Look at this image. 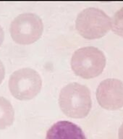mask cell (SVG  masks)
<instances>
[{
  "instance_id": "8",
  "label": "cell",
  "mask_w": 123,
  "mask_h": 139,
  "mask_svg": "<svg viewBox=\"0 0 123 139\" xmlns=\"http://www.w3.org/2000/svg\"><path fill=\"white\" fill-rule=\"evenodd\" d=\"M15 111L9 101L0 96V130L6 129L13 124Z\"/></svg>"
},
{
  "instance_id": "10",
  "label": "cell",
  "mask_w": 123,
  "mask_h": 139,
  "mask_svg": "<svg viewBox=\"0 0 123 139\" xmlns=\"http://www.w3.org/2000/svg\"><path fill=\"white\" fill-rule=\"evenodd\" d=\"M4 76H5V68L2 62L0 60V84L2 83Z\"/></svg>"
},
{
  "instance_id": "9",
  "label": "cell",
  "mask_w": 123,
  "mask_h": 139,
  "mask_svg": "<svg viewBox=\"0 0 123 139\" xmlns=\"http://www.w3.org/2000/svg\"><path fill=\"white\" fill-rule=\"evenodd\" d=\"M112 30L115 34L123 37V7L113 15L112 18Z\"/></svg>"
},
{
  "instance_id": "12",
  "label": "cell",
  "mask_w": 123,
  "mask_h": 139,
  "mask_svg": "<svg viewBox=\"0 0 123 139\" xmlns=\"http://www.w3.org/2000/svg\"><path fill=\"white\" fill-rule=\"evenodd\" d=\"M119 137L120 139H123V124L120 126L119 130Z\"/></svg>"
},
{
  "instance_id": "4",
  "label": "cell",
  "mask_w": 123,
  "mask_h": 139,
  "mask_svg": "<svg viewBox=\"0 0 123 139\" xmlns=\"http://www.w3.org/2000/svg\"><path fill=\"white\" fill-rule=\"evenodd\" d=\"M11 94L20 101H28L36 97L41 91L42 80L37 71L25 67L15 71L9 79Z\"/></svg>"
},
{
  "instance_id": "11",
  "label": "cell",
  "mask_w": 123,
  "mask_h": 139,
  "mask_svg": "<svg viewBox=\"0 0 123 139\" xmlns=\"http://www.w3.org/2000/svg\"><path fill=\"white\" fill-rule=\"evenodd\" d=\"M4 40V30L1 28V26L0 25V46H1L3 41Z\"/></svg>"
},
{
  "instance_id": "2",
  "label": "cell",
  "mask_w": 123,
  "mask_h": 139,
  "mask_svg": "<svg viewBox=\"0 0 123 139\" xmlns=\"http://www.w3.org/2000/svg\"><path fill=\"white\" fill-rule=\"evenodd\" d=\"M75 28L83 38L97 39L105 36L112 29V20L103 10L88 7L77 15Z\"/></svg>"
},
{
  "instance_id": "1",
  "label": "cell",
  "mask_w": 123,
  "mask_h": 139,
  "mask_svg": "<svg viewBox=\"0 0 123 139\" xmlns=\"http://www.w3.org/2000/svg\"><path fill=\"white\" fill-rule=\"evenodd\" d=\"M59 104L67 117L84 118L88 116L92 106L91 91L87 86L77 83L67 84L60 91Z\"/></svg>"
},
{
  "instance_id": "7",
  "label": "cell",
  "mask_w": 123,
  "mask_h": 139,
  "mask_svg": "<svg viewBox=\"0 0 123 139\" xmlns=\"http://www.w3.org/2000/svg\"><path fill=\"white\" fill-rule=\"evenodd\" d=\"M46 139H86L82 129L69 121H59L47 131Z\"/></svg>"
},
{
  "instance_id": "6",
  "label": "cell",
  "mask_w": 123,
  "mask_h": 139,
  "mask_svg": "<svg viewBox=\"0 0 123 139\" xmlns=\"http://www.w3.org/2000/svg\"><path fill=\"white\" fill-rule=\"evenodd\" d=\"M99 105L108 110H117L123 106V83L115 78L103 81L96 89Z\"/></svg>"
},
{
  "instance_id": "5",
  "label": "cell",
  "mask_w": 123,
  "mask_h": 139,
  "mask_svg": "<svg viewBox=\"0 0 123 139\" xmlns=\"http://www.w3.org/2000/svg\"><path fill=\"white\" fill-rule=\"evenodd\" d=\"M44 24L41 17L34 13L25 12L17 16L11 23L9 32L12 40L21 45L37 41L42 36Z\"/></svg>"
},
{
  "instance_id": "3",
  "label": "cell",
  "mask_w": 123,
  "mask_h": 139,
  "mask_svg": "<svg viewBox=\"0 0 123 139\" xmlns=\"http://www.w3.org/2000/svg\"><path fill=\"white\" fill-rule=\"evenodd\" d=\"M106 66V57L98 48L85 46L76 50L71 59L73 72L85 79L99 76Z\"/></svg>"
}]
</instances>
